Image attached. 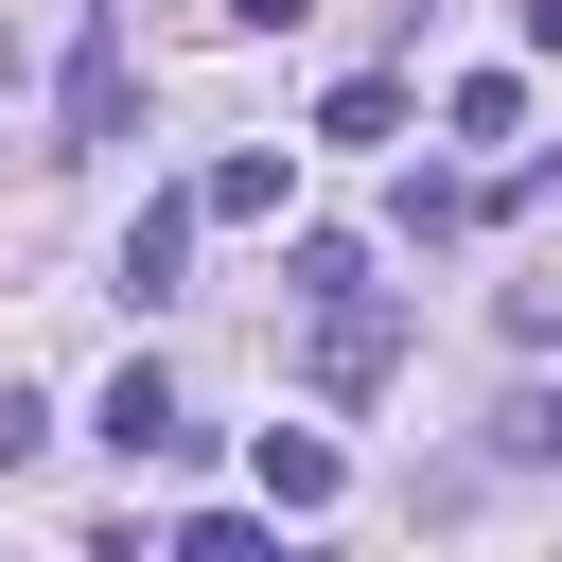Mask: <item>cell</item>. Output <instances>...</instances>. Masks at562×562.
Masks as SVG:
<instances>
[{
    "instance_id": "9c48e42d",
    "label": "cell",
    "mask_w": 562,
    "mask_h": 562,
    "mask_svg": "<svg viewBox=\"0 0 562 562\" xmlns=\"http://www.w3.org/2000/svg\"><path fill=\"white\" fill-rule=\"evenodd\" d=\"M35 439H53V404H35V386H0V474H18Z\"/></svg>"
},
{
    "instance_id": "8fae6325",
    "label": "cell",
    "mask_w": 562,
    "mask_h": 562,
    "mask_svg": "<svg viewBox=\"0 0 562 562\" xmlns=\"http://www.w3.org/2000/svg\"><path fill=\"white\" fill-rule=\"evenodd\" d=\"M527 53H544V70H562V0H527Z\"/></svg>"
},
{
    "instance_id": "8992f818",
    "label": "cell",
    "mask_w": 562,
    "mask_h": 562,
    "mask_svg": "<svg viewBox=\"0 0 562 562\" xmlns=\"http://www.w3.org/2000/svg\"><path fill=\"white\" fill-rule=\"evenodd\" d=\"M334 492H351L334 439H281V422H263V509H334Z\"/></svg>"
},
{
    "instance_id": "6da1fadb",
    "label": "cell",
    "mask_w": 562,
    "mask_h": 562,
    "mask_svg": "<svg viewBox=\"0 0 562 562\" xmlns=\"http://www.w3.org/2000/svg\"><path fill=\"white\" fill-rule=\"evenodd\" d=\"M386 351H404V316H386V281H351V299H316V386H334V404H369V386H386Z\"/></svg>"
},
{
    "instance_id": "ba28073f",
    "label": "cell",
    "mask_w": 562,
    "mask_h": 562,
    "mask_svg": "<svg viewBox=\"0 0 562 562\" xmlns=\"http://www.w3.org/2000/svg\"><path fill=\"white\" fill-rule=\"evenodd\" d=\"M439 123H457V140H509V123H527V88H509V70H457V88H439Z\"/></svg>"
},
{
    "instance_id": "7a4b0ae2",
    "label": "cell",
    "mask_w": 562,
    "mask_h": 562,
    "mask_svg": "<svg viewBox=\"0 0 562 562\" xmlns=\"http://www.w3.org/2000/svg\"><path fill=\"white\" fill-rule=\"evenodd\" d=\"M140 123V70H123V18H88L70 35V140H123Z\"/></svg>"
},
{
    "instance_id": "277c9868",
    "label": "cell",
    "mask_w": 562,
    "mask_h": 562,
    "mask_svg": "<svg viewBox=\"0 0 562 562\" xmlns=\"http://www.w3.org/2000/svg\"><path fill=\"white\" fill-rule=\"evenodd\" d=\"M176 263H193V193H140V228H123V299L158 316V299H176Z\"/></svg>"
},
{
    "instance_id": "5b68a950",
    "label": "cell",
    "mask_w": 562,
    "mask_h": 562,
    "mask_svg": "<svg viewBox=\"0 0 562 562\" xmlns=\"http://www.w3.org/2000/svg\"><path fill=\"white\" fill-rule=\"evenodd\" d=\"M263 211H281V158H263V140H246V158H211V176H193V228H263Z\"/></svg>"
},
{
    "instance_id": "3957f363",
    "label": "cell",
    "mask_w": 562,
    "mask_h": 562,
    "mask_svg": "<svg viewBox=\"0 0 562 562\" xmlns=\"http://www.w3.org/2000/svg\"><path fill=\"white\" fill-rule=\"evenodd\" d=\"M88 439H105V457H176L193 422H176V386H158V369H105V404H88Z\"/></svg>"
},
{
    "instance_id": "52a82bcc",
    "label": "cell",
    "mask_w": 562,
    "mask_h": 562,
    "mask_svg": "<svg viewBox=\"0 0 562 562\" xmlns=\"http://www.w3.org/2000/svg\"><path fill=\"white\" fill-rule=\"evenodd\" d=\"M316 140H404V88H386V70H351V88L316 105Z\"/></svg>"
},
{
    "instance_id": "30bf717a",
    "label": "cell",
    "mask_w": 562,
    "mask_h": 562,
    "mask_svg": "<svg viewBox=\"0 0 562 562\" xmlns=\"http://www.w3.org/2000/svg\"><path fill=\"white\" fill-rule=\"evenodd\" d=\"M211 18H246V35H281V18H316V0H211Z\"/></svg>"
}]
</instances>
